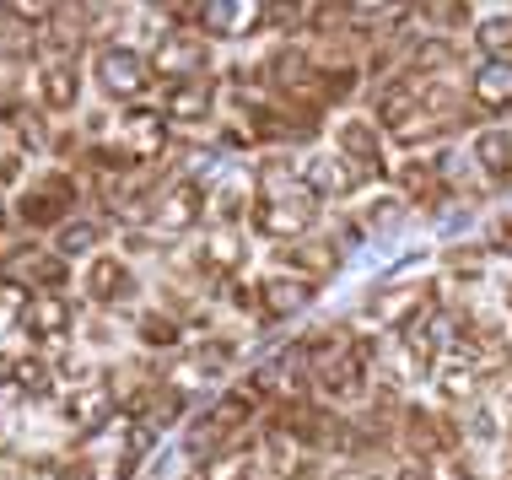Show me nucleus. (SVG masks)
<instances>
[{
  "label": "nucleus",
  "instance_id": "33",
  "mask_svg": "<svg viewBox=\"0 0 512 480\" xmlns=\"http://www.w3.org/2000/svg\"><path fill=\"white\" fill-rule=\"evenodd\" d=\"M448 265H453V276H459V281H480V276H486V270H480V265H486V254H480V249H448Z\"/></svg>",
  "mask_w": 512,
  "mask_h": 480
},
{
  "label": "nucleus",
  "instance_id": "25",
  "mask_svg": "<svg viewBox=\"0 0 512 480\" xmlns=\"http://www.w3.org/2000/svg\"><path fill=\"white\" fill-rule=\"evenodd\" d=\"M469 38H475L480 54L507 60V54H512V11H491V17H480L475 27H469Z\"/></svg>",
  "mask_w": 512,
  "mask_h": 480
},
{
  "label": "nucleus",
  "instance_id": "17",
  "mask_svg": "<svg viewBox=\"0 0 512 480\" xmlns=\"http://www.w3.org/2000/svg\"><path fill=\"white\" fill-rule=\"evenodd\" d=\"M318 297V281H302V276H265L259 281V308H265V319H297V313H308Z\"/></svg>",
  "mask_w": 512,
  "mask_h": 480
},
{
  "label": "nucleus",
  "instance_id": "15",
  "mask_svg": "<svg viewBox=\"0 0 512 480\" xmlns=\"http://www.w3.org/2000/svg\"><path fill=\"white\" fill-rule=\"evenodd\" d=\"M0 389L22 394V400H44V394L54 389L49 356H38V351H6V356H0Z\"/></svg>",
  "mask_w": 512,
  "mask_h": 480
},
{
  "label": "nucleus",
  "instance_id": "14",
  "mask_svg": "<svg viewBox=\"0 0 512 480\" xmlns=\"http://www.w3.org/2000/svg\"><path fill=\"white\" fill-rule=\"evenodd\" d=\"M168 146V119H162V108H130V114L119 119V152L130 162H151Z\"/></svg>",
  "mask_w": 512,
  "mask_h": 480
},
{
  "label": "nucleus",
  "instance_id": "3",
  "mask_svg": "<svg viewBox=\"0 0 512 480\" xmlns=\"http://www.w3.org/2000/svg\"><path fill=\"white\" fill-rule=\"evenodd\" d=\"M205 216V184L200 178H173L146 211V232L151 238H184L189 227H200Z\"/></svg>",
  "mask_w": 512,
  "mask_h": 480
},
{
  "label": "nucleus",
  "instance_id": "4",
  "mask_svg": "<svg viewBox=\"0 0 512 480\" xmlns=\"http://www.w3.org/2000/svg\"><path fill=\"white\" fill-rule=\"evenodd\" d=\"M92 81H98L103 98H141V92L151 87V60L135 44H103L98 60H92Z\"/></svg>",
  "mask_w": 512,
  "mask_h": 480
},
{
  "label": "nucleus",
  "instance_id": "9",
  "mask_svg": "<svg viewBox=\"0 0 512 480\" xmlns=\"http://www.w3.org/2000/svg\"><path fill=\"white\" fill-rule=\"evenodd\" d=\"M71 205H76V184L65 173H49V178H38V184L22 189L17 216H22L27 227H54V222H65V216H71Z\"/></svg>",
  "mask_w": 512,
  "mask_h": 480
},
{
  "label": "nucleus",
  "instance_id": "1",
  "mask_svg": "<svg viewBox=\"0 0 512 480\" xmlns=\"http://www.w3.org/2000/svg\"><path fill=\"white\" fill-rule=\"evenodd\" d=\"M318 222V200L308 195V184L297 178V162L286 152L265 157L254 168V211H248V227L259 238H313Z\"/></svg>",
  "mask_w": 512,
  "mask_h": 480
},
{
  "label": "nucleus",
  "instance_id": "22",
  "mask_svg": "<svg viewBox=\"0 0 512 480\" xmlns=\"http://www.w3.org/2000/svg\"><path fill=\"white\" fill-rule=\"evenodd\" d=\"M22 329L38 340V346H60V340H71L76 313L65 308L60 297H33V303L22 308Z\"/></svg>",
  "mask_w": 512,
  "mask_h": 480
},
{
  "label": "nucleus",
  "instance_id": "5",
  "mask_svg": "<svg viewBox=\"0 0 512 480\" xmlns=\"http://www.w3.org/2000/svg\"><path fill=\"white\" fill-rule=\"evenodd\" d=\"M399 356H405V378H432L448 356V319L437 308H421L415 319L399 329Z\"/></svg>",
  "mask_w": 512,
  "mask_h": 480
},
{
  "label": "nucleus",
  "instance_id": "40",
  "mask_svg": "<svg viewBox=\"0 0 512 480\" xmlns=\"http://www.w3.org/2000/svg\"><path fill=\"white\" fill-rule=\"evenodd\" d=\"M254 480H259V475H254Z\"/></svg>",
  "mask_w": 512,
  "mask_h": 480
},
{
  "label": "nucleus",
  "instance_id": "28",
  "mask_svg": "<svg viewBox=\"0 0 512 480\" xmlns=\"http://www.w3.org/2000/svg\"><path fill=\"white\" fill-rule=\"evenodd\" d=\"M103 232L98 222H65L60 227V238H54V249H60V259H81V254H92L103 243Z\"/></svg>",
  "mask_w": 512,
  "mask_h": 480
},
{
  "label": "nucleus",
  "instance_id": "27",
  "mask_svg": "<svg viewBox=\"0 0 512 480\" xmlns=\"http://www.w3.org/2000/svg\"><path fill=\"white\" fill-rule=\"evenodd\" d=\"M135 329H141V340H146V346H157V351H168V346L184 340V324H178L173 313H162V308H146L141 319H135Z\"/></svg>",
  "mask_w": 512,
  "mask_h": 480
},
{
  "label": "nucleus",
  "instance_id": "24",
  "mask_svg": "<svg viewBox=\"0 0 512 480\" xmlns=\"http://www.w3.org/2000/svg\"><path fill=\"white\" fill-rule=\"evenodd\" d=\"M38 98H44V108H54V114L76 108V98H81V71L65 60V54H49V60L38 65Z\"/></svg>",
  "mask_w": 512,
  "mask_h": 480
},
{
  "label": "nucleus",
  "instance_id": "19",
  "mask_svg": "<svg viewBox=\"0 0 512 480\" xmlns=\"http://www.w3.org/2000/svg\"><path fill=\"white\" fill-rule=\"evenodd\" d=\"M195 265L205 270V276H238V270L248 265V238L238 227H211V238L200 243V254H195Z\"/></svg>",
  "mask_w": 512,
  "mask_h": 480
},
{
  "label": "nucleus",
  "instance_id": "32",
  "mask_svg": "<svg viewBox=\"0 0 512 480\" xmlns=\"http://www.w3.org/2000/svg\"><path fill=\"white\" fill-rule=\"evenodd\" d=\"M6 119L22 130V146H33V152H38V146H49V130H44V119H33V108H22V103H17Z\"/></svg>",
  "mask_w": 512,
  "mask_h": 480
},
{
  "label": "nucleus",
  "instance_id": "35",
  "mask_svg": "<svg viewBox=\"0 0 512 480\" xmlns=\"http://www.w3.org/2000/svg\"><path fill=\"white\" fill-rule=\"evenodd\" d=\"M11 308H22V286L0 281V335H6L11 324H17V319H11Z\"/></svg>",
  "mask_w": 512,
  "mask_h": 480
},
{
  "label": "nucleus",
  "instance_id": "39",
  "mask_svg": "<svg viewBox=\"0 0 512 480\" xmlns=\"http://www.w3.org/2000/svg\"><path fill=\"white\" fill-rule=\"evenodd\" d=\"M0 227H6V205H0Z\"/></svg>",
  "mask_w": 512,
  "mask_h": 480
},
{
  "label": "nucleus",
  "instance_id": "23",
  "mask_svg": "<svg viewBox=\"0 0 512 480\" xmlns=\"http://www.w3.org/2000/svg\"><path fill=\"white\" fill-rule=\"evenodd\" d=\"M302 184H308V195H313V200H345L356 184H362V178L345 168L335 152H318V157L302 162Z\"/></svg>",
  "mask_w": 512,
  "mask_h": 480
},
{
  "label": "nucleus",
  "instance_id": "20",
  "mask_svg": "<svg viewBox=\"0 0 512 480\" xmlns=\"http://www.w3.org/2000/svg\"><path fill=\"white\" fill-rule=\"evenodd\" d=\"M469 98L480 114H512V60H480L469 76Z\"/></svg>",
  "mask_w": 512,
  "mask_h": 480
},
{
  "label": "nucleus",
  "instance_id": "30",
  "mask_svg": "<svg viewBox=\"0 0 512 480\" xmlns=\"http://www.w3.org/2000/svg\"><path fill=\"white\" fill-rule=\"evenodd\" d=\"M259 475V454L238 448V454H216L211 459V480H254Z\"/></svg>",
  "mask_w": 512,
  "mask_h": 480
},
{
  "label": "nucleus",
  "instance_id": "6",
  "mask_svg": "<svg viewBox=\"0 0 512 480\" xmlns=\"http://www.w3.org/2000/svg\"><path fill=\"white\" fill-rule=\"evenodd\" d=\"M335 157L362 178V184L389 173V162H383V135H378L372 119H340L335 125Z\"/></svg>",
  "mask_w": 512,
  "mask_h": 480
},
{
  "label": "nucleus",
  "instance_id": "12",
  "mask_svg": "<svg viewBox=\"0 0 512 480\" xmlns=\"http://www.w3.org/2000/svg\"><path fill=\"white\" fill-rule=\"evenodd\" d=\"M200 11V27L211 38H248V33H259V27L270 22V6L265 0H205Z\"/></svg>",
  "mask_w": 512,
  "mask_h": 480
},
{
  "label": "nucleus",
  "instance_id": "10",
  "mask_svg": "<svg viewBox=\"0 0 512 480\" xmlns=\"http://www.w3.org/2000/svg\"><path fill=\"white\" fill-rule=\"evenodd\" d=\"M81 292H87V303H98V308H124L135 292H141V281H135V270L124 265V259L98 254L87 270H81Z\"/></svg>",
  "mask_w": 512,
  "mask_h": 480
},
{
  "label": "nucleus",
  "instance_id": "31",
  "mask_svg": "<svg viewBox=\"0 0 512 480\" xmlns=\"http://www.w3.org/2000/svg\"><path fill=\"white\" fill-rule=\"evenodd\" d=\"M399 216H405V200H399V195H378V200L367 205L362 227H372V232H389V227L399 222Z\"/></svg>",
  "mask_w": 512,
  "mask_h": 480
},
{
  "label": "nucleus",
  "instance_id": "38",
  "mask_svg": "<svg viewBox=\"0 0 512 480\" xmlns=\"http://www.w3.org/2000/svg\"><path fill=\"white\" fill-rule=\"evenodd\" d=\"M329 480H378L372 470H340V475H329Z\"/></svg>",
  "mask_w": 512,
  "mask_h": 480
},
{
  "label": "nucleus",
  "instance_id": "21",
  "mask_svg": "<svg viewBox=\"0 0 512 480\" xmlns=\"http://www.w3.org/2000/svg\"><path fill=\"white\" fill-rule=\"evenodd\" d=\"M340 254H345L340 238H318V232H313V238H302V243H292V249L281 254V265L292 270V276L302 270V281H324V276H335V270H340Z\"/></svg>",
  "mask_w": 512,
  "mask_h": 480
},
{
  "label": "nucleus",
  "instance_id": "37",
  "mask_svg": "<svg viewBox=\"0 0 512 480\" xmlns=\"http://www.w3.org/2000/svg\"><path fill=\"white\" fill-rule=\"evenodd\" d=\"M394 480H437V470L426 459H410V464H399V475Z\"/></svg>",
  "mask_w": 512,
  "mask_h": 480
},
{
  "label": "nucleus",
  "instance_id": "26",
  "mask_svg": "<svg viewBox=\"0 0 512 480\" xmlns=\"http://www.w3.org/2000/svg\"><path fill=\"white\" fill-rule=\"evenodd\" d=\"M157 421H146V416H130V448L119 454V464H114V480H130L135 470H141V459L157 448Z\"/></svg>",
  "mask_w": 512,
  "mask_h": 480
},
{
  "label": "nucleus",
  "instance_id": "16",
  "mask_svg": "<svg viewBox=\"0 0 512 480\" xmlns=\"http://www.w3.org/2000/svg\"><path fill=\"white\" fill-rule=\"evenodd\" d=\"M211 114H216V81L211 76L178 81V87H168V98H162V119L168 125H205Z\"/></svg>",
  "mask_w": 512,
  "mask_h": 480
},
{
  "label": "nucleus",
  "instance_id": "34",
  "mask_svg": "<svg viewBox=\"0 0 512 480\" xmlns=\"http://www.w3.org/2000/svg\"><path fill=\"white\" fill-rule=\"evenodd\" d=\"M486 249L512 259V211H502V216H496V222L486 227Z\"/></svg>",
  "mask_w": 512,
  "mask_h": 480
},
{
  "label": "nucleus",
  "instance_id": "29",
  "mask_svg": "<svg viewBox=\"0 0 512 480\" xmlns=\"http://www.w3.org/2000/svg\"><path fill=\"white\" fill-rule=\"evenodd\" d=\"M405 437H410L415 448H421V454H442V443H437L442 427H437L432 416H426L421 405H410V410H405Z\"/></svg>",
  "mask_w": 512,
  "mask_h": 480
},
{
  "label": "nucleus",
  "instance_id": "18",
  "mask_svg": "<svg viewBox=\"0 0 512 480\" xmlns=\"http://www.w3.org/2000/svg\"><path fill=\"white\" fill-rule=\"evenodd\" d=\"M0 270H6V281H11V286H22V292H38V286H44V292L54 297V286H65V259H60V254L17 249Z\"/></svg>",
  "mask_w": 512,
  "mask_h": 480
},
{
  "label": "nucleus",
  "instance_id": "36",
  "mask_svg": "<svg viewBox=\"0 0 512 480\" xmlns=\"http://www.w3.org/2000/svg\"><path fill=\"white\" fill-rule=\"evenodd\" d=\"M38 480H92V470H87V464H49Z\"/></svg>",
  "mask_w": 512,
  "mask_h": 480
},
{
  "label": "nucleus",
  "instance_id": "11",
  "mask_svg": "<svg viewBox=\"0 0 512 480\" xmlns=\"http://www.w3.org/2000/svg\"><path fill=\"white\" fill-rule=\"evenodd\" d=\"M421 308H432V286L426 281H383L378 292L367 297V319L394 324V329H405Z\"/></svg>",
  "mask_w": 512,
  "mask_h": 480
},
{
  "label": "nucleus",
  "instance_id": "13",
  "mask_svg": "<svg viewBox=\"0 0 512 480\" xmlns=\"http://www.w3.org/2000/svg\"><path fill=\"white\" fill-rule=\"evenodd\" d=\"M114 378H92L87 389H76L71 400H65V421L81 432V437H92V432H103L108 421L119 416V400H114Z\"/></svg>",
  "mask_w": 512,
  "mask_h": 480
},
{
  "label": "nucleus",
  "instance_id": "7",
  "mask_svg": "<svg viewBox=\"0 0 512 480\" xmlns=\"http://www.w3.org/2000/svg\"><path fill=\"white\" fill-rule=\"evenodd\" d=\"M480 378H486V346H480L475 335L469 340H453L448 356H442L437 367V389L448 394V400H480Z\"/></svg>",
  "mask_w": 512,
  "mask_h": 480
},
{
  "label": "nucleus",
  "instance_id": "8",
  "mask_svg": "<svg viewBox=\"0 0 512 480\" xmlns=\"http://www.w3.org/2000/svg\"><path fill=\"white\" fill-rule=\"evenodd\" d=\"M205 65H211V44L195 38V33H184V27L162 33L157 54H151V76H168L173 87H178V81H200Z\"/></svg>",
  "mask_w": 512,
  "mask_h": 480
},
{
  "label": "nucleus",
  "instance_id": "2",
  "mask_svg": "<svg viewBox=\"0 0 512 480\" xmlns=\"http://www.w3.org/2000/svg\"><path fill=\"white\" fill-rule=\"evenodd\" d=\"M254 394L248 389H232V394H216L211 410L189 427V459H216V454H227V437H238L248 421H254Z\"/></svg>",
  "mask_w": 512,
  "mask_h": 480
}]
</instances>
